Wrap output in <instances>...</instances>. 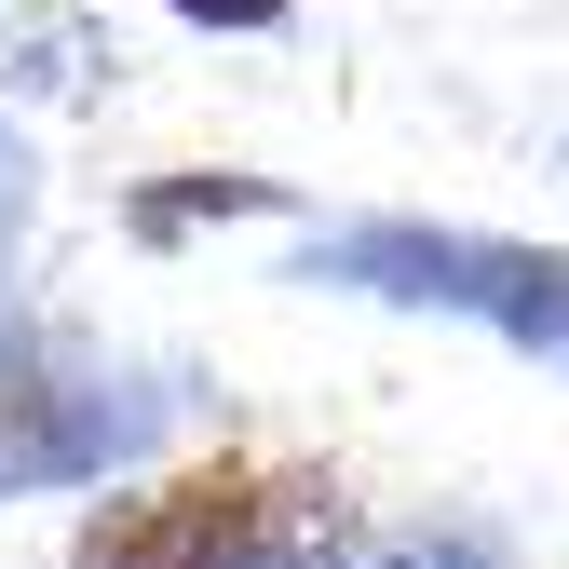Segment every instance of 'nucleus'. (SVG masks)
I'll list each match as a JSON object with an SVG mask.
<instances>
[{"label":"nucleus","instance_id":"nucleus-1","mask_svg":"<svg viewBox=\"0 0 569 569\" xmlns=\"http://www.w3.org/2000/svg\"><path fill=\"white\" fill-rule=\"evenodd\" d=\"M244 529H258V475L218 461V475L150 488V502H109V516L82 529V569H231Z\"/></svg>","mask_w":569,"mask_h":569},{"label":"nucleus","instance_id":"nucleus-2","mask_svg":"<svg viewBox=\"0 0 569 569\" xmlns=\"http://www.w3.org/2000/svg\"><path fill=\"white\" fill-rule=\"evenodd\" d=\"M122 448L109 407H68L41 380H0V488H54V475H96Z\"/></svg>","mask_w":569,"mask_h":569},{"label":"nucleus","instance_id":"nucleus-3","mask_svg":"<svg viewBox=\"0 0 569 569\" xmlns=\"http://www.w3.org/2000/svg\"><path fill=\"white\" fill-rule=\"evenodd\" d=\"M393 569H488V542H393Z\"/></svg>","mask_w":569,"mask_h":569},{"label":"nucleus","instance_id":"nucleus-4","mask_svg":"<svg viewBox=\"0 0 569 569\" xmlns=\"http://www.w3.org/2000/svg\"><path fill=\"white\" fill-rule=\"evenodd\" d=\"M190 14H231V28H271L284 0H190Z\"/></svg>","mask_w":569,"mask_h":569}]
</instances>
